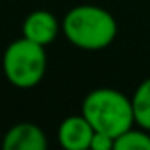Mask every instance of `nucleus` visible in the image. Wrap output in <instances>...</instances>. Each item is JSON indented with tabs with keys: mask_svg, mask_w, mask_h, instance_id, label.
<instances>
[{
	"mask_svg": "<svg viewBox=\"0 0 150 150\" xmlns=\"http://www.w3.org/2000/svg\"><path fill=\"white\" fill-rule=\"evenodd\" d=\"M62 30L67 41L76 48L97 51L108 48L115 41L118 27L113 14L104 7L83 4L65 13Z\"/></svg>",
	"mask_w": 150,
	"mask_h": 150,
	"instance_id": "obj_1",
	"label": "nucleus"
},
{
	"mask_svg": "<svg viewBox=\"0 0 150 150\" xmlns=\"http://www.w3.org/2000/svg\"><path fill=\"white\" fill-rule=\"evenodd\" d=\"M21 32H23V37H27L41 46H48L57 39V35L60 32V23L50 11L35 9L25 18Z\"/></svg>",
	"mask_w": 150,
	"mask_h": 150,
	"instance_id": "obj_6",
	"label": "nucleus"
},
{
	"mask_svg": "<svg viewBox=\"0 0 150 150\" xmlns=\"http://www.w3.org/2000/svg\"><path fill=\"white\" fill-rule=\"evenodd\" d=\"M0 146H2V134H0Z\"/></svg>",
	"mask_w": 150,
	"mask_h": 150,
	"instance_id": "obj_10",
	"label": "nucleus"
},
{
	"mask_svg": "<svg viewBox=\"0 0 150 150\" xmlns=\"http://www.w3.org/2000/svg\"><path fill=\"white\" fill-rule=\"evenodd\" d=\"M81 115L90 122L94 131L113 138L136 124L131 97L115 88H96L88 92L81 103Z\"/></svg>",
	"mask_w": 150,
	"mask_h": 150,
	"instance_id": "obj_2",
	"label": "nucleus"
},
{
	"mask_svg": "<svg viewBox=\"0 0 150 150\" xmlns=\"http://www.w3.org/2000/svg\"><path fill=\"white\" fill-rule=\"evenodd\" d=\"M115 150H150V131L127 129L115 138Z\"/></svg>",
	"mask_w": 150,
	"mask_h": 150,
	"instance_id": "obj_8",
	"label": "nucleus"
},
{
	"mask_svg": "<svg viewBox=\"0 0 150 150\" xmlns=\"http://www.w3.org/2000/svg\"><path fill=\"white\" fill-rule=\"evenodd\" d=\"M92 150H115V138L99 131H94V136L90 139Z\"/></svg>",
	"mask_w": 150,
	"mask_h": 150,
	"instance_id": "obj_9",
	"label": "nucleus"
},
{
	"mask_svg": "<svg viewBox=\"0 0 150 150\" xmlns=\"http://www.w3.org/2000/svg\"><path fill=\"white\" fill-rule=\"evenodd\" d=\"M94 136V127L80 113L64 118L58 125L57 138L60 146L67 150H87L90 148V139Z\"/></svg>",
	"mask_w": 150,
	"mask_h": 150,
	"instance_id": "obj_5",
	"label": "nucleus"
},
{
	"mask_svg": "<svg viewBox=\"0 0 150 150\" xmlns=\"http://www.w3.org/2000/svg\"><path fill=\"white\" fill-rule=\"evenodd\" d=\"M131 103H132L136 125L150 131V78L143 80L138 85V88L131 97Z\"/></svg>",
	"mask_w": 150,
	"mask_h": 150,
	"instance_id": "obj_7",
	"label": "nucleus"
},
{
	"mask_svg": "<svg viewBox=\"0 0 150 150\" xmlns=\"http://www.w3.org/2000/svg\"><path fill=\"white\" fill-rule=\"evenodd\" d=\"M48 57L44 46L20 37L13 41L2 57V71L7 81L16 88H32L46 74Z\"/></svg>",
	"mask_w": 150,
	"mask_h": 150,
	"instance_id": "obj_3",
	"label": "nucleus"
},
{
	"mask_svg": "<svg viewBox=\"0 0 150 150\" xmlns=\"http://www.w3.org/2000/svg\"><path fill=\"white\" fill-rule=\"evenodd\" d=\"M48 139L44 131L32 122H20L2 134L4 150H44Z\"/></svg>",
	"mask_w": 150,
	"mask_h": 150,
	"instance_id": "obj_4",
	"label": "nucleus"
}]
</instances>
